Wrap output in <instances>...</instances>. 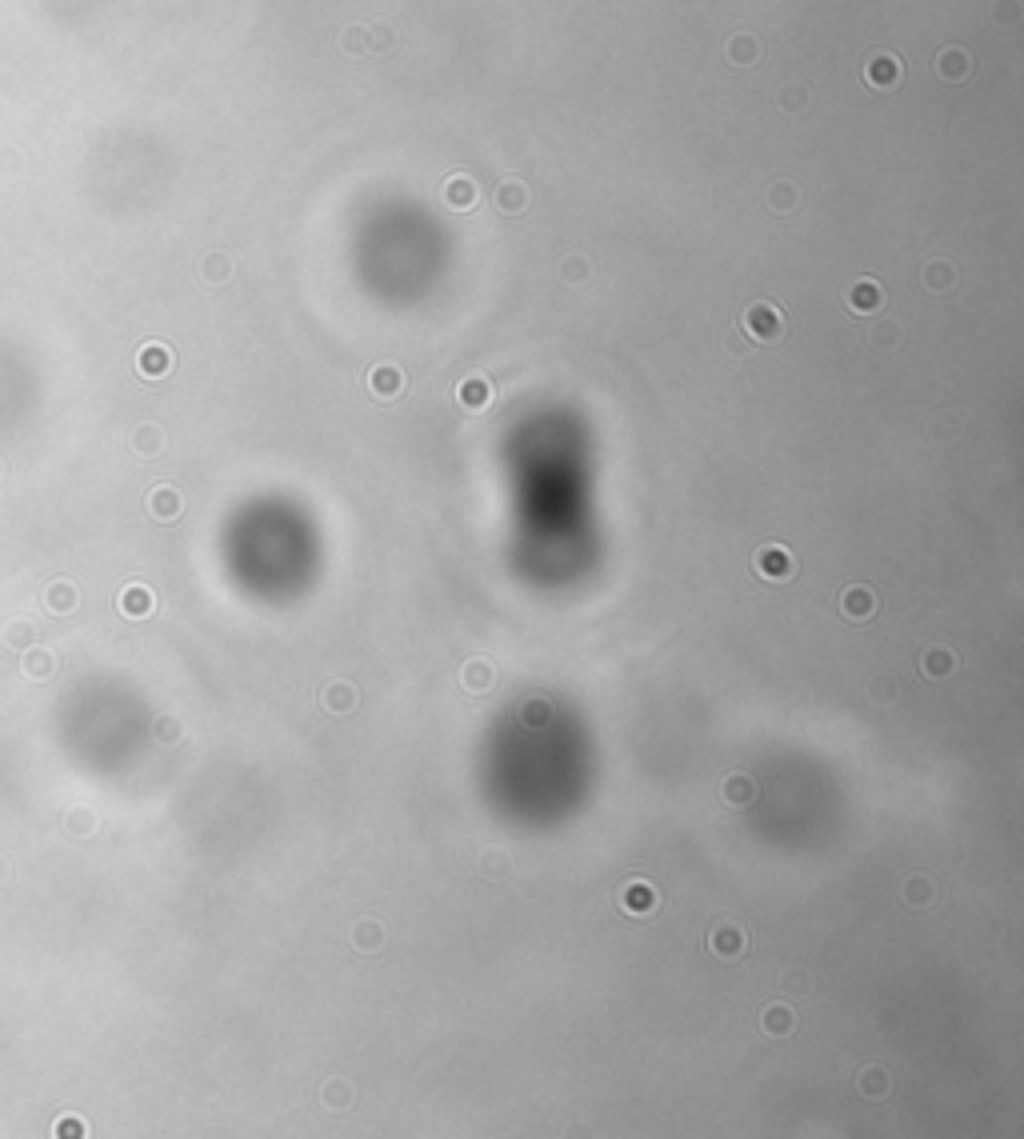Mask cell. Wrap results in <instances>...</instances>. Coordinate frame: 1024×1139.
Masks as SVG:
<instances>
[{
    "label": "cell",
    "instance_id": "obj_5",
    "mask_svg": "<svg viewBox=\"0 0 1024 1139\" xmlns=\"http://www.w3.org/2000/svg\"><path fill=\"white\" fill-rule=\"evenodd\" d=\"M840 616H845L848 624L872 620L877 616V592H872L869 584H848L845 592H840Z\"/></svg>",
    "mask_w": 1024,
    "mask_h": 1139
},
{
    "label": "cell",
    "instance_id": "obj_32",
    "mask_svg": "<svg viewBox=\"0 0 1024 1139\" xmlns=\"http://www.w3.org/2000/svg\"><path fill=\"white\" fill-rule=\"evenodd\" d=\"M872 344H877V348H896V344H901V328H896L893 320L877 324V328H872Z\"/></svg>",
    "mask_w": 1024,
    "mask_h": 1139
},
{
    "label": "cell",
    "instance_id": "obj_11",
    "mask_svg": "<svg viewBox=\"0 0 1024 1139\" xmlns=\"http://www.w3.org/2000/svg\"><path fill=\"white\" fill-rule=\"evenodd\" d=\"M476 201H480V188L472 185V177L456 172V177L444 180V204H448V209L468 212V209H476Z\"/></svg>",
    "mask_w": 1024,
    "mask_h": 1139
},
{
    "label": "cell",
    "instance_id": "obj_31",
    "mask_svg": "<svg viewBox=\"0 0 1024 1139\" xmlns=\"http://www.w3.org/2000/svg\"><path fill=\"white\" fill-rule=\"evenodd\" d=\"M340 49H345L348 57L369 52V28H345V33H340Z\"/></svg>",
    "mask_w": 1024,
    "mask_h": 1139
},
{
    "label": "cell",
    "instance_id": "obj_34",
    "mask_svg": "<svg viewBox=\"0 0 1024 1139\" xmlns=\"http://www.w3.org/2000/svg\"><path fill=\"white\" fill-rule=\"evenodd\" d=\"M805 105H808V92L800 89V84H789V89L781 92V108H784V113H800Z\"/></svg>",
    "mask_w": 1024,
    "mask_h": 1139
},
{
    "label": "cell",
    "instance_id": "obj_24",
    "mask_svg": "<svg viewBox=\"0 0 1024 1139\" xmlns=\"http://www.w3.org/2000/svg\"><path fill=\"white\" fill-rule=\"evenodd\" d=\"M380 939H385V928H380L377 920H361V923L353 928V944L361 947V952H377Z\"/></svg>",
    "mask_w": 1024,
    "mask_h": 1139
},
{
    "label": "cell",
    "instance_id": "obj_14",
    "mask_svg": "<svg viewBox=\"0 0 1024 1139\" xmlns=\"http://www.w3.org/2000/svg\"><path fill=\"white\" fill-rule=\"evenodd\" d=\"M496 209L504 212V217H520V212L528 209V185L525 180H504V185L496 188Z\"/></svg>",
    "mask_w": 1024,
    "mask_h": 1139
},
{
    "label": "cell",
    "instance_id": "obj_16",
    "mask_svg": "<svg viewBox=\"0 0 1024 1139\" xmlns=\"http://www.w3.org/2000/svg\"><path fill=\"white\" fill-rule=\"evenodd\" d=\"M460 684H464V692H488L492 684H496V668L488 664V660H468L464 668H460Z\"/></svg>",
    "mask_w": 1024,
    "mask_h": 1139
},
{
    "label": "cell",
    "instance_id": "obj_7",
    "mask_svg": "<svg viewBox=\"0 0 1024 1139\" xmlns=\"http://www.w3.org/2000/svg\"><path fill=\"white\" fill-rule=\"evenodd\" d=\"M492 396H496V392H492V380L480 376V372H472V376H464V380L456 384V404H460L464 412H476V416H480V412H488Z\"/></svg>",
    "mask_w": 1024,
    "mask_h": 1139
},
{
    "label": "cell",
    "instance_id": "obj_37",
    "mask_svg": "<svg viewBox=\"0 0 1024 1139\" xmlns=\"http://www.w3.org/2000/svg\"><path fill=\"white\" fill-rule=\"evenodd\" d=\"M749 344H752V340L744 336V332H733V336H728V352H736V356L749 352Z\"/></svg>",
    "mask_w": 1024,
    "mask_h": 1139
},
{
    "label": "cell",
    "instance_id": "obj_20",
    "mask_svg": "<svg viewBox=\"0 0 1024 1139\" xmlns=\"http://www.w3.org/2000/svg\"><path fill=\"white\" fill-rule=\"evenodd\" d=\"M148 512H153L156 520H177L180 516V492L177 488H153V496H148Z\"/></svg>",
    "mask_w": 1024,
    "mask_h": 1139
},
{
    "label": "cell",
    "instance_id": "obj_27",
    "mask_svg": "<svg viewBox=\"0 0 1024 1139\" xmlns=\"http://www.w3.org/2000/svg\"><path fill=\"white\" fill-rule=\"evenodd\" d=\"M228 276H233V260H228L225 252H212V257H204V281H209V284H225Z\"/></svg>",
    "mask_w": 1024,
    "mask_h": 1139
},
{
    "label": "cell",
    "instance_id": "obj_10",
    "mask_svg": "<svg viewBox=\"0 0 1024 1139\" xmlns=\"http://www.w3.org/2000/svg\"><path fill=\"white\" fill-rule=\"evenodd\" d=\"M369 392L377 396V400H396V396L404 392V372L396 368V364H377V368L369 372Z\"/></svg>",
    "mask_w": 1024,
    "mask_h": 1139
},
{
    "label": "cell",
    "instance_id": "obj_26",
    "mask_svg": "<svg viewBox=\"0 0 1024 1139\" xmlns=\"http://www.w3.org/2000/svg\"><path fill=\"white\" fill-rule=\"evenodd\" d=\"M765 1032L768 1035H789L792 1032V1011L784 1008V1003H768V1011H765Z\"/></svg>",
    "mask_w": 1024,
    "mask_h": 1139
},
{
    "label": "cell",
    "instance_id": "obj_25",
    "mask_svg": "<svg viewBox=\"0 0 1024 1139\" xmlns=\"http://www.w3.org/2000/svg\"><path fill=\"white\" fill-rule=\"evenodd\" d=\"M928 899H933V880H928V875H909V880H904V904L925 907Z\"/></svg>",
    "mask_w": 1024,
    "mask_h": 1139
},
{
    "label": "cell",
    "instance_id": "obj_3",
    "mask_svg": "<svg viewBox=\"0 0 1024 1139\" xmlns=\"http://www.w3.org/2000/svg\"><path fill=\"white\" fill-rule=\"evenodd\" d=\"M901 81H904L901 57H896V52H872L869 65H864V84H872V89H880V92H893V89H901Z\"/></svg>",
    "mask_w": 1024,
    "mask_h": 1139
},
{
    "label": "cell",
    "instance_id": "obj_15",
    "mask_svg": "<svg viewBox=\"0 0 1024 1139\" xmlns=\"http://www.w3.org/2000/svg\"><path fill=\"white\" fill-rule=\"evenodd\" d=\"M725 57H728V65H736V68L757 65V60H760V44H757V36H752V33H736V36H728Z\"/></svg>",
    "mask_w": 1024,
    "mask_h": 1139
},
{
    "label": "cell",
    "instance_id": "obj_19",
    "mask_svg": "<svg viewBox=\"0 0 1024 1139\" xmlns=\"http://www.w3.org/2000/svg\"><path fill=\"white\" fill-rule=\"evenodd\" d=\"M765 201H768V209H773V212L789 217V212L800 204V188H797V185H789V180H776V185H768Z\"/></svg>",
    "mask_w": 1024,
    "mask_h": 1139
},
{
    "label": "cell",
    "instance_id": "obj_13",
    "mask_svg": "<svg viewBox=\"0 0 1024 1139\" xmlns=\"http://www.w3.org/2000/svg\"><path fill=\"white\" fill-rule=\"evenodd\" d=\"M709 947H712V955H720V960H736V955L744 952V931L736 928V923H720V928H712Z\"/></svg>",
    "mask_w": 1024,
    "mask_h": 1139
},
{
    "label": "cell",
    "instance_id": "obj_30",
    "mask_svg": "<svg viewBox=\"0 0 1024 1139\" xmlns=\"http://www.w3.org/2000/svg\"><path fill=\"white\" fill-rule=\"evenodd\" d=\"M856 1083H861V1091H864V1095H872V1099L885 1095V1091H888V1075L880 1072V1067H864L861 1080H856Z\"/></svg>",
    "mask_w": 1024,
    "mask_h": 1139
},
{
    "label": "cell",
    "instance_id": "obj_22",
    "mask_svg": "<svg viewBox=\"0 0 1024 1139\" xmlns=\"http://www.w3.org/2000/svg\"><path fill=\"white\" fill-rule=\"evenodd\" d=\"M752 795H757V784H752L749 776H728L725 779V803H733V808H744V803H752Z\"/></svg>",
    "mask_w": 1024,
    "mask_h": 1139
},
{
    "label": "cell",
    "instance_id": "obj_6",
    "mask_svg": "<svg viewBox=\"0 0 1024 1139\" xmlns=\"http://www.w3.org/2000/svg\"><path fill=\"white\" fill-rule=\"evenodd\" d=\"M845 305L853 316H877L880 308H885V289H880V281H872V276H861V281L848 289Z\"/></svg>",
    "mask_w": 1024,
    "mask_h": 1139
},
{
    "label": "cell",
    "instance_id": "obj_36",
    "mask_svg": "<svg viewBox=\"0 0 1024 1139\" xmlns=\"http://www.w3.org/2000/svg\"><path fill=\"white\" fill-rule=\"evenodd\" d=\"M324 1099H329V1107H348V1099H353V1088H348L345 1080H332L329 1088H324Z\"/></svg>",
    "mask_w": 1024,
    "mask_h": 1139
},
{
    "label": "cell",
    "instance_id": "obj_23",
    "mask_svg": "<svg viewBox=\"0 0 1024 1139\" xmlns=\"http://www.w3.org/2000/svg\"><path fill=\"white\" fill-rule=\"evenodd\" d=\"M589 276H592L589 257H565V260H560V281H565V284L581 289V284H589Z\"/></svg>",
    "mask_w": 1024,
    "mask_h": 1139
},
{
    "label": "cell",
    "instance_id": "obj_35",
    "mask_svg": "<svg viewBox=\"0 0 1024 1139\" xmlns=\"http://www.w3.org/2000/svg\"><path fill=\"white\" fill-rule=\"evenodd\" d=\"M393 28H385V25H372L369 28V52H388L393 49Z\"/></svg>",
    "mask_w": 1024,
    "mask_h": 1139
},
{
    "label": "cell",
    "instance_id": "obj_12",
    "mask_svg": "<svg viewBox=\"0 0 1024 1139\" xmlns=\"http://www.w3.org/2000/svg\"><path fill=\"white\" fill-rule=\"evenodd\" d=\"M952 668H957V652L952 648L933 644V648L920 652V676H925V680H949Z\"/></svg>",
    "mask_w": 1024,
    "mask_h": 1139
},
{
    "label": "cell",
    "instance_id": "obj_8",
    "mask_svg": "<svg viewBox=\"0 0 1024 1139\" xmlns=\"http://www.w3.org/2000/svg\"><path fill=\"white\" fill-rule=\"evenodd\" d=\"M356 704H361V692H356L348 680H329V684L321 688V708H324V712L348 716V712H356Z\"/></svg>",
    "mask_w": 1024,
    "mask_h": 1139
},
{
    "label": "cell",
    "instance_id": "obj_4",
    "mask_svg": "<svg viewBox=\"0 0 1024 1139\" xmlns=\"http://www.w3.org/2000/svg\"><path fill=\"white\" fill-rule=\"evenodd\" d=\"M933 68L944 84H964L968 76H972V57H968V49H960V44H944V49L936 52Z\"/></svg>",
    "mask_w": 1024,
    "mask_h": 1139
},
{
    "label": "cell",
    "instance_id": "obj_21",
    "mask_svg": "<svg viewBox=\"0 0 1024 1139\" xmlns=\"http://www.w3.org/2000/svg\"><path fill=\"white\" fill-rule=\"evenodd\" d=\"M121 612H124V616H132V620L148 616V612H153V592H148V588H140V584L124 588V592H121Z\"/></svg>",
    "mask_w": 1024,
    "mask_h": 1139
},
{
    "label": "cell",
    "instance_id": "obj_17",
    "mask_svg": "<svg viewBox=\"0 0 1024 1139\" xmlns=\"http://www.w3.org/2000/svg\"><path fill=\"white\" fill-rule=\"evenodd\" d=\"M140 372H145L148 380H161V376H169V368H172V352L164 344H145V352H140Z\"/></svg>",
    "mask_w": 1024,
    "mask_h": 1139
},
{
    "label": "cell",
    "instance_id": "obj_1",
    "mask_svg": "<svg viewBox=\"0 0 1024 1139\" xmlns=\"http://www.w3.org/2000/svg\"><path fill=\"white\" fill-rule=\"evenodd\" d=\"M741 332L752 340V344H781L784 332H789V324H784V312L773 305V300H757V305L744 308Z\"/></svg>",
    "mask_w": 1024,
    "mask_h": 1139
},
{
    "label": "cell",
    "instance_id": "obj_2",
    "mask_svg": "<svg viewBox=\"0 0 1024 1139\" xmlns=\"http://www.w3.org/2000/svg\"><path fill=\"white\" fill-rule=\"evenodd\" d=\"M752 568H757V576L768 580V584H789V580L797 576V556L784 544H760L757 552H752Z\"/></svg>",
    "mask_w": 1024,
    "mask_h": 1139
},
{
    "label": "cell",
    "instance_id": "obj_18",
    "mask_svg": "<svg viewBox=\"0 0 1024 1139\" xmlns=\"http://www.w3.org/2000/svg\"><path fill=\"white\" fill-rule=\"evenodd\" d=\"M920 281H925L928 292H949L952 284H957V268H952L949 260H928L925 273H920Z\"/></svg>",
    "mask_w": 1024,
    "mask_h": 1139
},
{
    "label": "cell",
    "instance_id": "obj_28",
    "mask_svg": "<svg viewBox=\"0 0 1024 1139\" xmlns=\"http://www.w3.org/2000/svg\"><path fill=\"white\" fill-rule=\"evenodd\" d=\"M132 440H137V452H145V456H156V452L164 448V432H161L156 424L137 428V436H132Z\"/></svg>",
    "mask_w": 1024,
    "mask_h": 1139
},
{
    "label": "cell",
    "instance_id": "obj_9",
    "mask_svg": "<svg viewBox=\"0 0 1024 1139\" xmlns=\"http://www.w3.org/2000/svg\"><path fill=\"white\" fill-rule=\"evenodd\" d=\"M621 907L629 915H653L656 912V888L648 880H629L621 888Z\"/></svg>",
    "mask_w": 1024,
    "mask_h": 1139
},
{
    "label": "cell",
    "instance_id": "obj_33",
    "mask_svg": "<svg viewBox=\"0 0 1024 1139\" xmlns=\"http://www.w3.org/2000/svg\"><path fill=\"white\" fill-rule=\"evenodd\" d=\"M869 696L872 704H888V700H896V684L888 676H877V680H869Z\"/></svg>",
    "mask_w": 1024,
    "mask_h": 1139
},
{
    "label": "cell",
    "instance_id": "obj_29",
    "mask_svg": "<svg viewBox=\"0 0 1024 1139\" xmlns=\"http://www.w3.org/2000/svg\"><path fill=\"white\" fill-rule=\"evenodd\" d=\"M992 20L1000 28H1016L1020 25V0H992Z\"/></svg>",
    "mask_w": 1024,
    "mask_h": 1139
}]
</instances>
